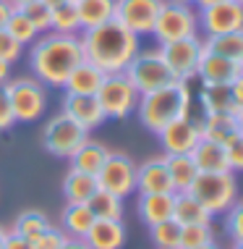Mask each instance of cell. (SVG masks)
Masks as SVG:
<instances>
[{"label": "cell", "mask_w": 243, "mask_h": 249, "mask_svg": "<svg viewBox=\"0 0 243 249\" xmlns=\"http://www.w3.org/2000/svg\"><path fill=\"white\" fill-rule=\"evenodd\" d=\"M81 39V50H84V60L94 63L105 73H123L139 53V37L128 32L123 24L115 18L102 26L86 29Z\"/></svg>", "instance_id": "6da1fadb"}, {"label": "cell", "mask_w": 243, "mask_h": 249, "mask_svg": "<svg viewBox=\"0 0 243 249\" xmlns=\"http://www.w3.org/2000/svg\"><path fill=\"white\" fill-rule=\"evenodd\" d=\"M81 60H84L81 39L76 35H55V32L39 39L29 55L34 79L50 87H63Z\"/></svg>", "instance_id": "7a4b0ae2"}, {"label": "cell", "mask_w": 243, "mask_h": 249, "mask_svg": "<svg viewBox=\"0 0 243 249\" xmlns=\"http://www.w3.org/2000/svg\"><path fill=\"white\" fill-rule=\"evenodd\" d=\"M191 107V89L188 82H173L162 89H154L149 95H139V118L149 131L160 134L167 124H173L175 118L188 116Z\"/></svg>", "instance_id": "3957f363"}, {"label": "cell", "mask_w": 243, "mask_h": 249, "mask_svg": "<svg viewBox=\"0 0 243 249\" xmlns=\"http://www.w3.org/2000/svg\"><path fill=\"white\" fill-rule=\"evenodd\" d=\"M194 199L209 215L227 213L238 202V186H235L233 171H220V173H199L196 181L188 189Z\"/></svg>", "instance_id": "277c9868"}, {"label": "cell", "mask_w": 243, "mask_h": 249, "mask_svg": "<svg viewBox=\"0 0 243 249\" xmlns=\"http://www.w3.org/2000/svg\"><path fill=\"white\" fill-rule=\"evenodd\" d=\"M126 79L136 87L139 95H149L154 89H162V87L178 82L173 76L170 66L165 63L160 50H146V53H136V58L128 63V69L123 71Z\"/></svg>", "instance_id": "5b68a950"}, {"label": "cell", "mask_w": 243, "mask_h": 249, "mask_svg": "<svg viewBox=\"0 0 243 249\" xmlns=\"http://www.w3.org/2000/svg\"><path fill=\"white\" fill-rule=\"evenodd\" d=\"M196 29H199V16L191 11V5L175 3V0H162L160 13L154 18V29H152V35L160 45L194 37Z\"/></svg>", "instance_id": "8992f818"}, {"label": "cell", "mask_w": 243, "mask_h": 249, "mask_svg": "<svg viewBox=\"0 0 243 249\" xmlns=\"http://www.w3.org/2000/svg\"><path fill=\"white\" fill-rule=\"evenodd\" d=\"M94 97L102 107L105 118H126L139 105V92L126 79V73H107Z\"/></svg>", "instance_id": "52a82bcc"}, {"label": "cell", "mask_w": 243, "mask_h": 249, "mask_svg": "<svg viewBox=\"0 0 243 249\" xmlns=\"http://www.w3.org/2000/svg\"><path fill=\"white\" fill-rule=\"evenodd\" d=\"M89 139V131L84 126H79L71 116H65L63 110L55 118H50L45 129V150L55 158H73V152Z\"/></svg>", "instance_id": "ba28073f"}, {"label": "cell", "mask_w": 243, "mask_h": 249, "mask_svg": "<svg viewBox=\"0 0 243 249\" xmlns=\"http://www.w3.org/2000/svg\"><path fill=\"white\" fill-rule=\"evenodd\" d=\"M8 89V100L13 107V116L16 121H37L42 118V113L47 110V92L45 84L37 82V79H18V82L5 84Z\"/></svg>", "instance_id": "9c48e42d"}, {"label": "cell", "mask_w": 243, "mask_h": 249, "mask_svg": "<svg viewBox=\"0 0 243 249\" xmlns=\"http://www.w3.org/2000/svg\"><path fill=\"white\" fill-rule=\"evenodd\" d=\"M160 53L165 58V63L170 66L173 76L178 82H188V79L196 76L199 60L204 55V39L194 35L186 39H175V42H165L160 45Z\"/></svg>", "instance_id": "30bf717a"}, {"label": "cell", "mask_w": 243, "mask_h": 249, "mask_svg": "<svg viewBox=\"0 0 243 249\" xmlns=\"http://www.w3.org/2000/svg\"><path fill=\"white\" fill-rule=\"evenodd\" d=\"M97 186L115 197H128L136 189V165L123 152H107L102 168L97 173Z\"/></svg>", "instance_id": "8fae6325"}, {"label": "cell", "mask_w": 243, "mask_h": 249, "mask_svg": "<svg viewBox=\"0 0 243 249\" xmlns=\"http://www.w3.org/2000/svg\"><path fill=\"white\" fill-rule=\"evenodd\" d=\"M160 5L162 0H115L113 18L118 24H123L128 32H133L136 37H144V35H152Z\"/></svg>", "instance_id": "7c38bea8"}, {"label": "cell", "mask_w": 243, "mask_h": 249, "mask_svg": "<svg viewBox=\"0 0 243 249\" xmlns=\"http://www.w3.org/2000/svg\"><path fill=\"white\" fill-rule=\"evenodd\" d=\"M199 26L209 37L217 35H230V32L243 29V5L238 0H225V3L201 8L199 13Z\"/></svg>", "instance_id": "4fadbf2b"}, {"label": "cell", "mask_w": 243, "mask_h": 249, "mask_svg": "<svg viewBox=\"0 0 243 249\" xmlns=\"http://www.w3.org/2000/svg\"><path fill=\"white\" fill-rule=\"evenodd\" d=\"M157 137H160V142H162L167 155H191V150L201 139L199 121H194L191 116L175 118L173 124H167L165 129L157 134Z\"/></svg>", "instance_id": "5bb4252c"}, {"label": "cell", "mask_w": 243, "mask_h": 249, "mask_svg": "<svg viewBox=\"0 0 243 249\" xmlns=\"http://www.w3.org/2000/svg\"><path fill=\"white\" fill-rule=\"evenodd\" d=\"M136 192L139 194H165L175 192L165 158H149L144 165H136Z\"/></svg>", "instance_id": "9a60e30c"}, {"label": "cell", "mask_w": 243, "mask_h": 249, "mask_svg": "<svg viewBox=\"0 0 243 249\" xmlns=\"http://www.w3.org/2000/svg\"><path fill=\"white\" fill-rule=\"evenodd\" d=\"M241 71H243V66L217 55V53H209L204 48V55H201L199 69H196V76L201 79V84H230Z\"/></svg>", "instance_id": "2e32d148"}, {"label": "cell", "mask_w": 243, "mask_h": 249, "mask_svg": "<svg viewBox=\"0 0 243 249\" xmlns=\"http://www.w3.org/2000/svg\"><path fill=\"white\" fill-rule=\"evenodd\" d=\"M63 113L71 116L79 126H84L86 131L102 126V121H105V113H102V107H99L94 95H65Z\"/></svg>", "instance_id": "e0dca14e"}, {"label": "cell", "mask_w": 243, "mask_h": 249, "mask_svg": "<svg viewBox=\"0 0 243 249\" xmlns=\"http://www.w3.org/2000/svg\"><path fill=\"white\" fill-rule=\"evenodd\" d=\"M84 241L89 249H123L126 226L120 220H94Z\"/></svg>", "instance_id": "ac0fdd59"}, {"label": "cell", "mask_w": 243, "mask_h": 249, "mask_svg": "<svg viewBox=\"0 0 243 249\" xmlns=\"http://www.w3.org/2000/svg\"><path fill=\"white\" fill-rule=\"evenodd\" d=\"M199 131L204 139H212L217 144H227L238 134V118L235 113H204L199 121Z\"/></svg>", "instance_id": "d6986e66"}, {"label": "cell", "mask_w": 243, "mask_h": 249, "mask_svg": "<svg viewBox=\"0 0 243 249\" xmlns=\"http://www.w3.org/2000/svg\"><path fill=\"white\" fill-rule=\"evenodd\" d=\"M191 158L196 163L199 173H220V171H230L227 165V152H225V144H217L212 139H204L201 137L196 147L191 150Z\"/></svg>", "instance_id": "ffe728a7"}, {"label": "cell", "mask_w": 243, "mask_h": 249, "mask_svg": "<svg viewBox=\"0 0 243 249\" xmlns=\"http://www.w3.org/2000/svg\"><path fill=\"white\" fill-rule=\"evenodd\" d=\"M107 73L99 71L94 63H89V60H81V63L76 66V69L71 71V76L65 79V92L68 95H97L99 84L105 82Z\"/></svg>", "instance_id": "44dd1931"}, {"label": "cell", "mask_w": 243, "mask_h": 249, "mask_svg": "<svg viewBox=\"0 0 243 249\" xmlns=\"http://www.w3.org/2000/svg\"><path fill=\"white\" fill-rule=\"evenodd\" d=\"M173 205H175V192L165 194H141L139 197V218L146 226H154L160 220L173 218Z\"/></svg>", "instance_id": "7402d4cb"}, {"label": "cell", "mask_w": 243, "mask_h": 249, "mask_svg": "<svg viewBox=\"0 0 243 249\" xmlns=\"http://www.w3.org/2000/svg\"><path fill=\"white\" fill-rule=\"evenodd\" d=\"M76 13L81 29H94V26H102L107 21H113V13H115V0H76Z\"/></svg>", "instance_id": "603a6c76"}, {"label": "cell", "mask_w": 243, "mask_h": 249, "mask_svg": "<svg viewBox=\"0 0 243 249\" xmlns=\"http://www.w3.org/2000/svg\"><path fill=\"white\" fill-rule=\"evenodd\" d=\"M94 215L89 210V205H81V202H68L63 210V233L68 239H84L89 233V228L94 223Z\"/></svg>", "instance_id": "cb8c5ba5"}, {"label": "cell", "mask_w": 243, "mask_h": 249, "mask_svg": "<svg viewBox=\"0 0 243 249\" xmlns=\"http://www.w3.org/2000/svg\"><path fill=\"white\" fill-rule=\"evenodd\" d=\"M165 163H167V173H170V181H173V189L175 192L191 189V184L199 176V168L191 155H165Z\"/></svg>", "instance_id": "d4e9b609"}, {"label": "cell", "mask_w": 243, "mask_h": 249, "mask_svg": "<svg viewBox=\"0 0 243 249\" xmlns=\"http://www.w3.org/2000/svg\"><path fill=\"white\" fill-rule=\"evenodd\" d=\"M173 218L180 226H201L212 223V215L199 205L188 192H175V205H173Z\"/></svg>", "instance_id": "484cf974"}, {"label": "cell", "mask_w": 243, "mask_h": 249, "mask_svg": "<svg viewBox=\"0 0 243 249\" xmlns=\"http://www.w3.org/2000/svg\"><path fill=\"white\" fill-rule=\"evenodd\" d=\"M97 189H99L97 176L81 173V171H76V168H71V171L65 173V178H63V194H65L68 202H81V205H86Z\"/></svg>", "instance_id": "4316f807"}, {"label": "cell", "mask_w": 243, "mask_h": 249, "mask_svg": "<svg viewBox=\"0 0 243 249\" xmlns=\"http://www.w3.org/2000/svg\"><path fill=\"white\" fill-rule=\"evenodd\" d=\"M199 103L204 113H238L227 84H204L199 92Z\"/></svg>", "instance_id": "83f0119b"}, {"label": "cell", "mask_w": 243, "mask_h": 249, "mask_svg": "<svg viewBox=\"0 0 243 249\" xmlns=\"http://www.w3.org/2000/svg\"><path fill=\"white\" fill-rule=\"evenodd\" d=\"M107 152H110L107 147L86 139V142L73 152L71 168H76V171H81V173H92V176H97L99 168H102V163H105V158H107Z\"/></svg>", "instance_id": "f1b7e54d"}, {"label": "cell", "mask_w": 243, "mask_h": 249, "mask_svg": "<svg viewBox=\"0 0 243 249\" xmlns=\"http://www.w3.org/2000/svg\"><path fill=\"white\" fill-rule=\"evenodd\" d=\"M204 48L209 53H217V55L233 60V63L243 66V29L241 32H230V35H217L209 37L204 42Z\"/></svg>", "instance_id": "f546056e"}, {"label": "cell", "mask_w": 243, "mask_h": 249, "mask_svg": "<svg viewBox=\"0 0 243 249\" xmlns=\"http://www.w3.org/2000/svg\"><path fill=\"white\" fill-rule=\"evenodd\" d=\"M86 205H89V210L97 220H120L123 218V199L110 194V192H105V189L94 192Z\"/></svg>", "instance_id": "4dcf8cb0"}, {"label": "cell", "mask_w": 243, "mask_h": 249, "mask_svg": "<svg viewBox=\"0 0 243 249\" xmlns=\"http://www.w3.org/2000/svg\"><path fill=\"white\" fill-rule=\"evenodd\" d=\"M149 236L157 249H180V223L175 218L149 226Z\"/></svg>", "instance_id": "1f68e13d"}, {"label": "cell", "mask_w": 243, "mask_h": 249, "mask_svg": "<svg viewBox=\"0 0 243 249\" xmlns=\"http://www.w3.org/2000/svg\"><path fill=\"white\" fill-rule=\"evenodd\" d=\"M79 29H81V21H79L76 3H73V0H65L63 5L52 8V26H50V32H55V35H76Z\"/></svg>", "instance_id": "d6a6232c"}, {"label": "cell", "mask_w": 243, "mask_h": 249, "mask_svg": "<svg viewBox=\"0 0 243 249\" xmlns=\"http://www.w3.org/2000/svg\"><path fill=\"white\" fill-rule=\"evenodd\" d=\"M47 228H50V220H47L42 213H37V210H26V213L18 215L16 226H13V231H16L18 236L29 239L32 244H34V241L42 236Z\"/></svg>", "instance_id": "836d02e7"}, {"label": "cell", "mask_w": 243, "mask_h": 249, "mask_svg": "<svg viewBox=\"0 0 243 249\" xmlns=\"http://www.w3.org/2000/svg\"><path fill=\"white\" fill-rule=\"evenodd\" d=\"M5 32H8L16 42H21V45H29V42H34V39L39 37V32L34 29V24L26 18V13L21 8H13L11 11L8 24H5Z\"/></svg>", "instance_id": "e575fe53"}, {"label": "cell", "mask_w": 243, "mask_h": 249, "mask_svg": "<svg viewBox=\"0 0 243 249\" xmlns=\"http://www.w3.org/2000/svg\"><path fill=\"white\" fill-rule=\"evenodd\" d=\"M207 241H214V233H212V226H180V249H194V247H201Z\"/></svg>", "instance_id": "d590c367"}, {"label": "cell", "mask_w": 243, "mask_h": 249, "mask_svg": "<svg viewBox=\"0 0 243 249\" xmlns=\"http://www.w3.org/2000/svg\"><path fill=\"white\" fill-rule=\"evenodd\" d=\"M21 11L26 13V18L34 24V29L39 32V35H42V32H50V26H52V11L47 8L42 0H32V3H26Z\"/></svg>", "instance_id": "8d00e7d4"}, {"label": "cell", "mask_w": 243, "mask_h": 249, "mask_svg": "<svg viewBox=\"0 0 243 249\" xmlns=\"http://www.w3.org/2000/svg\"><path fill=\"white\" fill-rule=\"evenodd\" d=\"M21 50H24L21 42H16L5 29H0V60H5V63H16V60L21 58Z\"/></svg>", "instance_id": "74e56055"}, {"label": "cell", "mask_w": 243, "mask_h": 249, "mask_svg": "<svg viewBox=\"0 0 243 249\" xmlns=\"http://www.w3.org/2000/svg\"><path fill=\"white\" fill-rule=\"evenodd\" d=\"M225 152H227V165H230V171H243V131H238L230 142L225 144Z\"/></svg>", "instance_id": "f35d334b"}, {"label": "cell", "mask_w": 243, "mask_h": 249, "mask_svg": "<svg viewBox=\"0 0 243 249\" xmlns=\"http://www.w3.org/2000/svg\"><path fill=\"white\" fill-rule=\"evenodd\" d=\"M227 231H230L233 241H243V199L227 210Z\"/></svg>", "instance_id": "ab89813d"}, {"label": "cell", "mask_w": 243, "mask_h": 249, "mask_svg": "<svg viewBox=\"0 0 243 249\" xmlns=\"http://www.w3.org/2000/svg\"><path fill=\"white\" fill-rule=\"evenodd\" d=\"M13 124H16V116H13V107L8 100V89L3 84L0 87V131H8Z\"/></svg>", "instance_id": "60d3db41"}, {"label": "cell", "mask_w": 243, "mask_h": 249, "mask_svg": "<svg viewBox=\"0 0 243 249\" xmlns=\"http://www.w3.org/2000/svg\"><path fill=\"white\" fill-rule=\"evenodd\" d=\"M65 241V233L58 231V228H47V231L34 241V249H60V244Z\"/></svg>", "instance_id": "b9f144b4"}, {"label": "cell", "mask_w": 243, "mask_h": 249, "mask_svg": "<svg viewBox=\"0 0 243 249\" xmlns=\"http://www.w3.org/2000/svg\"><path fill=\"white\" fill-rule=\"evenodd\" d=\"M3 249H34V244H32L29 239L18 236L16 231H8V236H5V244Z\"/></svg>", "instance_id": "7bdbcfd3"}, {"label": "cell", "mask_w": 243, "mask_h": 249, "mask_svg": "<svg viewBox=\"0 0 243 249\" xmlns=\"http://www.w3.org/2000/svg\"><path fill=\"white\" fill-rule=\"evenodd\" d=\"M227 87H230V95H233L235 107H243V71H241L238 76H235Z\"/></svg>", "instance_id": "ee69618b"}, {"label": "cell", "mask_w": 243, "mask_h": 249, "mask_svg": "<svg viewBox=\"0 0 243 249\" xmlns=\"http://www.w3.org/2000/svg\"><path fill=\"white\" fill-rule=\"evenodd\" d=\"M13 5L8 0H0V29H5V24H8V16H11Z\"/></svg>", "instance_id": "f6af8a7d"}, {"label": "cell", "mask_w": 243, "mask_h": 249, "mask_svg": "<svg viewBox=\"0 0 243 249\" xmlns=\"http://www.w3.org/2000/svg\"><path fill=\"white\" fill-rule=\"evenodd\" d=\"M60 249H89V247H86L84 239H68L65 236V241L60 244Z\"/></svg>", "instance_id": "bcb514c9"}, {"label": "cell", "mask_w": 243, "mask_h": 249, "mask_svg": "<svg viewBox=\"0 0 243 249\" xmlns=\"http://www.w3.org/2000/svg\"><path fill=\"white\" fill-rule=\"evenodd\" d=\"M8 76H11V63L0 60V87H3V84H8Z\"/></svg>", "instance_id": "7dc6e473"}, {"label": "cell", "mask_w": 243, "mask_h": 249, "mask_svg": "<svg viewBox=\"0 0 243 249\" xmlns=\"http://www.w3.org/2000/svg\"><path fill=\"white\" fill-rule=\"evenodd\" d=\"M199 8H209V5H217V3H225V0H194Z\"/></svg>", "instance_id": "c3c4849f"}, {"label": "cell", "mask_w": 243, "mask_h": 249, "mask_svg": "<svg viewBox=\"0 0 243 249\" xmlns=\"http://www.w3.org/2000/svg\"><path fill=\"white\" fill-rule=\"evenodd\" d=\"M42 3H45V5H47V8H50V11H52V8H58V5H63V3H65V0H42Z\"/></svg>", "instance_id": "681fc988"}, {"label": "cell", "mask_w": 243, "mask_h": 249, "mask_svg": "<svg viewBox=\"0 0 243 249\" xmlns=\"http://www.w3.org/2000/svg\"><path fill=\"white\" fill-rule=\"evenodd\" d=\"M8 3L13 5V8H24L26 3H32V0H8Z\"/></svg>", "instance_id": "f907efd6"}, {"label": "cell", "mask_w": 243, "mask_h": 249, "mask_svg": "<svg viewBox=\"0 0 243 249\" xmlns=\"http://www.w3.org/2000/svg\"><path fill=\"white\" fill-rule=\"evenodd\" d=\"M194 249H220L214 241H207V244H201V247H194Z\"/></svg>", "instance_id": "816d5d0a"}, {"label": "cell", "mask_w": 243, "mask_h": 249, "mask_svg": "<svg viewBox=\"0 0 243 249\" xmlns=\"http://www.w3.org/2000/svg\"><path fill=\"white\" fill-rule=\"evenodd\" d=\"M235 118H238V129L243 131V107H238V113H235Z\"/></svg>", "instance_id": "f5cc1de1"}, {"label": "cell", "mask_w": 243, "mask_h": 249, "mask_svg": "<svg viewBox=\"0 0 243 249\" xmlns=\"http://www.w3.org/2000/svg\"><path fill=\"white\" fill-rule=\"evenodd\" d=\"M5 236H8V231H5L3 226H0V249H3V244H5Z\"/></svg>", "instance_id": "db71d44e"}, {"label": "cell", "mask_w": 243, "mask_h": 249, "mask_svg": "<svg viewBox=\"0 0 243 249\" xmlns=\"http://www.w3.org/2000/svg\"><path fill=\"white\" fill-rule=\"evenodd\" d=\"M233 249H243V241H235V247Z\"/></svg>", "instance_id": "11a10c76"}, {"label": "cell", "mask_w": 243, "mask_h": 249, "mask_svg": "<svg viewBox=\"0 0 243 249\" xmlns=\"http://www.w3.org/2000/svg\"><path fill=\"white\" fill-rule=\"evenodd\" d=\"M175 3H194V0H175Z\"/></svg>", "instance_id": "9f6ffc18"}, {"label": "cell", "mask_w": 243, "mask_h": 249, "mask_svg": "<svg viewBox=\"0 0 243 249\" xmlns=\"http://www.w3.org/2000/svg\"><path fill=\"white\" fill-rule=\"evenodd\" d=\"M238 3H241V5H243V0H238Z\"/></svg>", "instance_id": "6f0895ef"}, {"label": "cell", "mask_w": 243, "mask_h": 249, "mask_svg": "<svg viewBox=\"0 0 243 249\" xmlns=\"http://www.w3.org/2000/svg\"><path fill=\"white\" fill-rule=\"evenodd\" d=\"M73 3H76V0H73Z\"/></svg>", "instance_id": "680465c9"}]
</instances>
